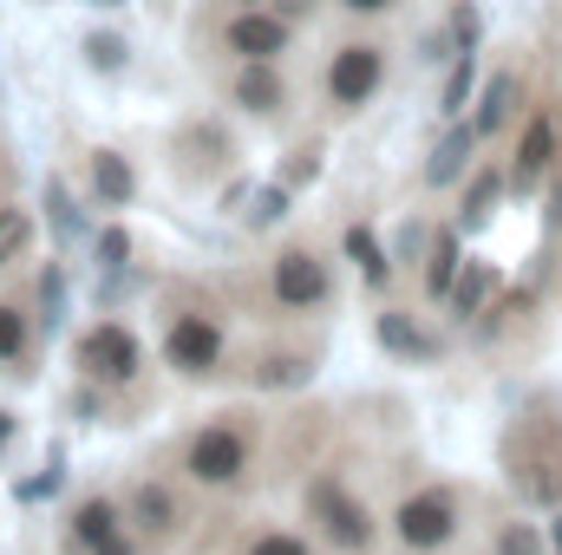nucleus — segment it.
I'll return each mask as SVG.
<instances>
[{
  "label": "nucleus",
  "instance_id": "f257e3e1",
  "mask_svg": "<svg viewBox=\"0 0 562 555\" xmlns=\"http://www.w3.org/2000/svg\"><path fill=\"white\" fill-rule=\"evenodd\" d=\"M393 66H400V46L386 26H340L321 59H314V112L327 125H353L367 118L386 86H393Z\"/></svg>",
  "mask_w": 562,
  "mask_h": 555
},
{
  "label": "nucleus",
  "instance_id": "f03ea898",
  "mask_svg": "<svg viewBox=\"0 0 562 555\" xmlns=\"http://www.w3.org/2000/svg\"><path fill=\"white\" fill-rule=\"evenodd\" d=\"M307 33L269 0H203L196 13V59L243 66V59H301Z\"/></svg>",
  "mask_w": 562,
  "mask_h": 555
},
{
  "label": "nucleus",
  "instance_id": "7ed1b4c3",
  "mask_svg": "<svg viewBox=\"0 0 562 555\" xmlns=\"http://www.w3.org/2000/svg\"><path fill=\"white\" fill-rule=\"evenodd\" d=\"M216 99L229 105V118L256 125V132H288L307 105V86L294 72V59H243V66H210Z\"/></svg>",
  "mask_w": 562,
  "mask_h": 555
},
{
  "label": "nucleus",
  "instance_id": "20e7f679",
  "mask_svg": "<svg viewBox=\"0 0 562 555\" xmlns=\"http://www.w3.org/2000/svg\"><path fill=\"white\" fill-rule=\"evenodd\" d=\"M249 464H256V424H249L243 412L210 418V424H196V431L183 438V477L203 484V490H229V484H243Z\"/></svg>",
  "mask_w": 562,
  "mask_h": 555
},
{
  "label": "nucleus",
  "instance_id": "39448f33",
  "mask_svg": "<svg viewBox=\"0 0 562 555\" xmlns=\"http://www.w3.org/2000/svg\"><path fill=\"white\" fill-rule=\"evenodd\" d=\"M334 294H340L334 262H327L314 242H288V249H276V262H269V307L307 320V314H327Z\"/></svg>",
  "mask_w": 562,
  "mask_h": 555
},
{
  "label": "nucleus",
  "instance_id": "423d86ee",
  "mask_svg": "<svg viewBox=\"0 0 562 555\" xmlns=\"http://www.w3.org/2000/svg\"><path fill=\"white\" fill-rule=\"evenodd\" d=\"M72 366L86 386L99 393H119V386H138L144 380V340L125 327V320H92L72 347Z\"/></svg>",
  "mask_w": 562,
  "mask_h": 555
},
{
  "label": "nucleus",
  "instance_id": "0eeeda50",
  "mask_svg": "<svg viewBox=\"0 0 562 555\" xmlns=\"http://www.w3.org/2000/svg\"><path fill=\"white\" fill-rule=\"evenodd\" d=\"M557 163H562V105L557 99H530V112L517 118V144H510V157H504L510 190H517V196L543 190V183L557 177Z\"/></svg>",
  "mask_w": 562,
  "mask_h": 555
},
{
  "label": "nucleus",
  "instance_id": "6e6552de",
  "mask_svg": "<svg viewBox=\"0 0 562 555\" xmlns=\"http://www.w3.org/2000/svg\"><path fill=\"white\" fill-rule=\"evenodd\" d=\"M164 366L177 380H210L223 366V314L203 307V301L170 307V320H164Z\"/></svg>",
  "mask_w": 562,
  "mask_h": 555
},
{
  "label": "nucleus",
  "instance_id": "1a4fd4ad",
  "mask_svg": "<svg viewBox=\"0 0 562 555\" xmlns=\"http://www.w3.org/2000/svg\"><path fill=\"white\" fill-rule=\"evenodd\" d=\"M530 112V79H524V66H497L484 86H477V99H471V132L477 144H497L504 132H517V118Z\"/></svg>",
  "mask_w": 562,
  "mask_h": 555
},
{
  "label": "nucleus",
  "instance_id": "9d476101",
  "mask_svg": "<svg viewBox=\"0 0 562 555\" xmlns=\"http://www.w3.org/2000/svg\"><path fill=\"white\" fill-rule=\"evenodd\" d=\"M307 517H314L340 550H373V517H367V503H360L340 477H314V484H307Z\"/></svg>",
  "mask_w": 562,
  "mask_h": 555
},
{
  "label": "nucleus",
  "instance_id": "9b49d317",
  "mask_svg": "<svg viewBox=\"0 0 562 555\" xmlns=\"http://www.w3.org/2000/svg\"><path fill=\"white\" fill-rule=\"evenodd\" d=\"M393 530H400V543L406 550H445L451 536H458V497L451 490H413L400 510H393Z\"/></svg>",
  "mask_w": 562,
  "mask_h": 555
},
{
  "label": "nucleus",
  "instance_id": "f8f14e48",
  "mask_svg": "<svg viewBox=\"0 0 562 555\" xmlns=\"http://www.w3.org/2000/svg\"><path fill=\"white\" fill-rule=\"evenodd\" d=\"M504 190H510V170H504L497 157H491V163H471V177H464V196H458V229H484Z\"/></svg>",
  "mask_w": 562,
  "mask_h": 555
},
{
  "label": "nucleus",
  "instance_id": "ddd939ff",
  "mask_svg": "<svg viewBox=\"0 0 562 555\" xmlns=\"http://www.w3.org/2000/svg\"><path fill=\"white\" fill-rule=\"evenodd\" d=\"M464 275V249H458V229H438L425 242V262H419V294L425 301H451V287Z\"/></svg>",
  "mask_w": 562,
  "mask_h": 555
},
{
  "label": "nucleus",
  "instance_id": "4468645a",
  "mask_svg": "<svg viewBox=\"0 0 562 555\" xmlns=\"http://www.w3.org/2000/svg\"><path fill=\"white\" fill-rule=\"evenodd\" d=\"M471 163H477V132H471V125H451L445 144L431 150V163H425V183H431V190H451L458 177H471Z\"/></svg>",
  "mask_w": 562,
  "mask_h": 555
},
{
  "label": "nucleus",
  "instance_id": "2eb2a0df",
  "mask_svg": "<svg viewBox=\"0 0 562 555\" xmlns=\"http://www.w3.org/2000/svg\"><path fill=\"white\" fill-rule=\"evenodd\" d=\"M86 183H92V203H105V209H125V203L138 196V177H132V163H125L119 150H92Z\"/></svg>",
  "mask_w": 562,
  "mask_h": 555
},
{
  "label": "nucleus",
  "instance_id": "dca6fc26",
  "mask_svg": "<svg viewBox=\"0 0 562 555\" xmlns=\"http://www.w3.org/2000/svg\"><path fill=\"white\" fill-rule=\"evenodd\" d=\"M373 333H380V347L400 353V360H438V340L425 333L413 314H400V307H386V314L373 320Z\"/></svg>",
  "mask_w": 562,
  "mask_h": 555
},
{
  "label": "nucleus",
  "instance_id": "f3484780",
  "mask_svg": "<svg viewBox=\"0 0 562 555\" xmlns=\"http://www.w3.org/2000/svg\"><path fill=\"white\" fill-rule=\"evenodd\" d=\"M26 360H33V314L13 294H0V366L26 373Z\"/></svg>",
  "mask_w": 562,
  "mask_h": 555
},
{
  "label": "nucleus",
  "instance_id": "a211bd4d",
  "mask_svg": "<svg viewBox=\"0 0 562 555\" xmlns=\"http://www.w3.org/2000/svg\"><path fill=\"white\" fill-rule=\"evenodd\" d=\"M132 517H138L144 536H170V530H177V497H170V484H138V490H132Z\"/></svg>",
  "mask_w": 562,
  "mask_h": 555
},
{
  "label": "nucleus",
  "instance_id": "6ab92c4d",
  "mask_svg": "<svg viewBox=\"0 0 562 555\" xmlns=\"http://www.w3.org/2000/svg\"><path fill=\"white\" fill-rule=\"evenodd\" d=\"M307 373H314V360H307L301 347H281V353H269L249 380H256V386H269V393H288V386H307Z\"/></svg>",
  "mask_w": 562,
  "mask_h": 555
},
{
  "label": "nucleus",
  "instance_id": "aec40b11",
  "mask_svg": "<svg viewBox=\"0 0 562 555\" xmlns=\"http://www.w3.org/2000/svg\"><path fill=\"white\" fill-rule=\"evenodd\" d=\"M347 262L373 281V287H386V281H393V262L380 256V242H373V229H367V223H353V229H347Z\"/></svg>",
  "mask_w": 562,
  "mask_h": 555
},
{
  "label": "nucleus",
  "instance_id": "412c9836",
  "mask_svg": "<svg viewBox=\"0 0 562 555\" xmlns=\"http://www.w3.org/2000/svg\"><path fill=\"white\" fill-rule=\"evenodd\" d=\"M119 530H125V523H119V510H112L105 497H86V503L72 510V536H79L86 550H92V543H105V536H119Z\"/></svg>",
  "mask_w": 562,
  "mask_h": 555
},
{
  "label": "nucleus",
  "instance_id": "4be33fe9",
  "mask_svg": "<svg viewBox=\"0 0 562 555\" xmlns=\"http://www.w3.org/2000/svg\"><path fill=\"white\" fill-rule=\"evenodd\" d=\"M340 26H393L413 0H327Z\"/></svg>",
  "mask_w": 562,
  "mask_h": 555
},
{
  "label": "nucleus",
  "instance_id": "5701e85b",
  "mask_svg": "<svg viewBox=\"0 0 562 555\" xmlns=\"http://www.w3.org/2000/svg\"><path fill=\"white\" fill-rule=\"evenodd\" d=\"M26 242H33V216H26L20 203H0V269H7V262H20V256H26Z\"/></svg>",
  "mask_w": 562,
  "mask_h": 555
},
{
  "label": "nucleus",
  "instance_id": "b1692460",
  "mask_svg": "<svg viewBox=\"0 0 562 555\" xmlns=\"http://www.w3.org/2000/svg\"><path fill=\"white\" fill-rule=\"evenodd\" d=\"M484 294H491V269H484V262H471V269L458 275V287H451V301H445V307H451V320H471Z\"/></svg>",
  "mask_w": 562,
  "mask_h": 555
},
{
  "label": "nucleus",
  "instance_id": "393cba45",
  "mask_svg": "<svg viewBox=\"0 0 562 555\" xmlns=\"http://www.w3.org/2000/svg\"><path fill=\"white\" fill-rule=\"evenodd\" d=\"M464 105H471V53H458V72H451V86H445V105H438V112H445V118H458Z\"/></svg>",
  "mask_w": 562,
  "mask_h": 555
},
{
  "label": "nucleus",
  "instance_id": "a878e982",
  "mask_svg": "<svg viewBox=\"0 0 562 555\" xmlns=\"http://www.w3.org/2000/svg\"><path fill=\"white\" fill-rule=\"evenodd\" d=\"M269 7H276V13H288V20H294L301 33H314V26H321V20L334 13L327 0H269Z\"/></svg>",
  "mask_w": 562,
  "mask_h": 555
},
{
  "label": "nucleus",
  "instance_id": "bb28decb",
  "mask_svg": "<svg viewBox=\"0 0 562 555\" xmlns=\"http://www.w3.org/2000/svg\"><path fill=\"white\" fill-rule=\"evenodd\" d=\"M249 555H314L301 536H288V530H269V536H256L249 543Z\"/></svg>",
  "mask_w": 562,
  "mask_h": 555
},
{
  "label": "nucleus",
  "instance_id": "cd10ccee",
  "mask_svg": "<svg viewBox=\"0 0 562 555\" xmlns=\"http://www.w3.org/2000/svg\"><path fill=\"white\" fill-rule=\"evenodd\" d=\"M99 256H105L99 269H125V256H132V242H125V229H105V236H99Z\"/></svg>",
  "mask_w": 562,
  "mask_h": 555
},
{
  "label": "nucleus",
  "instance_id": "c85d7f7f",
  "mask_svg": "<svg viewBox=\"0 0 562 555\" xmlns=\"http://www.w3.org/2000/svg\"><path fill=\"white\" fill-rule=\"evenodd\" d=\"M537 550H543V543H537V530H524V523L504 530V543H497V555H537Z\"/></svg>",
  "mask_w": 562,
  "mask_h": 555
},
{
  "label": "nucleus",
  "instance_id": "c756f323",
  "mask_svg": "<svg viewBox=\"0 0 562 555\" xmlns=\"http://www.w3.org/2000/svg\"><path fill=\"white\" fill-rule=\"evenodd\" d=\"M92 555H138V550H132V543H125V530H119V536H105V543H92Z\"/></svg>",
  "mask_w": 562,
  "mask_h": 555
},
{
  "label": "nucleus",
  "instance_id": "7c9ffc66",
  "mask_svg": "<svg viewBox=\"0 0 562 555\" xmlns=\"http://www.w3.org/2000/svg\"><path fill=\"white\" fill-rule=\"evenodd\" d=\"M13 444V412H0V451Z\"/></svg>",
  "mask_w": 562,
  "mask_h": 555
},
{
  "label": "nucleus",
  "instance_id": "2f4dec72",
  "mask_svg": "<svg viewBox=\"0 0 562 555\" xmlns=\"http://www.w3.org/2000/svg\"><path fill=\"white\" fill-rule=\"evenodd\" d=\"M0 203H7V157H0Z\"/></svg>",
  "mask_w": 562,
  "mask_h": 555
},
{
  "label": "nucleus",
  "instance_id": "473e14b6",
  "mask_svg": "<svg viewBox=\"0 0 562 555\" xmlns=\"http://www.w3.org/2000/svg\"><path fill=\"white\" fill-rule=\"evenodd\" d=\"M550 536H557V555H562V517H557V530H550Z\"/></svg>",
  "mask_w": 562,
  "mask_h": 555
}]
</instances>
